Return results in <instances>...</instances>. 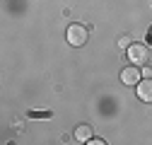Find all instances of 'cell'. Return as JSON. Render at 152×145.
Listing matches in <instances>:
<instances>
[{"label": "cell", "mask_w": 152, "mask_h": 145, "mask_svg": "<svg viewBox=\"0 0 152 145\" xmlns=\"http://www.w3.org/2000/svg\"><path fill=\"white\" fill-rule=\"evenodd\" d=\"M65 39H68V44L70 46H75V48H80V46H85L87 44V39H89V29L85 27V24H70L68 27V34H65Z\"/></svg>", "instance_id": "obj_1"}, {"label": "cell", "mask_w": 152, "mask_h": 145, "mask_svg": "<svg viewBox=\"0 0 152 145\" xmlns=\"http://www.w3.org/2000/svg\"><path fill=\"white\" fill-rule=\"evenodd\" d=\"M128 61L133 65H145L150 63V48L145 44H130L128 46Z\"/></svg>", "instance_id": "obj_2"}, {"label": "cell", "mask_w": 152, "mask_h": 145, "mask_svg": "<svg viewBox=\"0 0 152 145\" xmlns=\"http://www.w3.org/2000/svg\"><path fill=\"white\" fill-rule=\"evenodd\" d=\"M138 99H140V102L152 104V75L138 82Z\"/></svg>", "instance_id": "obj_3"}, {"label": "cell", "mask_w": 152, "mask_h": 145, "mask_svg": "<svg viewBox=\"0 0 152 145\" xmlns=\"http://www.w3.org/2000/svg\"><path fill=\"white\" fill-rule=\"evenodd\" d=\"M121 80H123L126 85H138V82H140V70H138L135 65L126 68V70L121 72Z\"/></svg>", "instance_id": "obj_4"}, {"label": "cell", "mask_w": 152, "mask_h": 145, "mask_svg": "<svg viewBox=\"0 0 152 145\" xmlns=\"http://www.w3.org/2000/svg\"><path fill=\"white\" fill-rule=\"evenodd\" d=\"M75 140L77 143H89L92 140V126H87V123L77 126V128H75Z\"/></svg>", "instance_id": "obj_5"}, {"label": "cell", "mask_w": 152, "mask_h": 145, "mask_svg": "<svg viewBox=\"0 0 152 145\" xmlns=\"http://www.w3.org/2000/svg\"><path fill=\"white\" fill-rule=\"evenodd\" d=\"M29 116H31V119H48L51 114H48V111H29Z\"/></svg>", "instance_id": "obj_6"}, {"label": "cell", "mask_w": 152, "mask_h": 145, "mask_svg": "<svg viewBox=\"0 0 152 145\" xmlns=\"http://www.w3.org/2000/svg\"><path fill=\"white\" fill-rule=\"evenodd\" d=\"M118 46H121V48H128V46H130V39H128V36H121V41H118Z\"/></svg>", "instance_id": "obj_7"}]
</instances>
